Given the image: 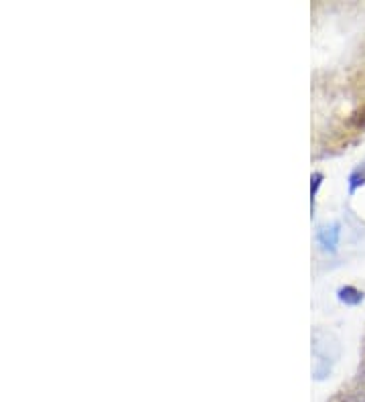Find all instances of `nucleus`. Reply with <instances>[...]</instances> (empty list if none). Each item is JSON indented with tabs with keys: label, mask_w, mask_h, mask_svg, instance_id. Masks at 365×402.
<instances>
[{
	"label": "nucleus",
	"mask_w": 365,
	"mask_h": 402,
	"mask_svg": "<svg viewBox=\"0 0 365 402\" xmlns=\"http://www.w3.org/2000/svg\"><path fill=\"white\" fill-rule=\"evenodd\" d=\"M317 240H319V244L323 246V250L335 252V250H337V244H339V226L333 223V226L319 228V232H317Z\"/></svg>",
	"instance_id": "obj_1"
},
{
	"label": "nucleus",
	"mask_w": 365,
	"mask_h": 402,
	"mask_svg": "<svg viewBox=\"0 0 365 402\" xmlns=\"http://www.w3.org/2000/svg\"><path fill=\"white\" fill-rule=\"evenodd\" d=\"M337 297H339V301L345 303V305H359V303L364 301V293H362L359 289L351 286V284L341 286V289L337 291Z\"/></svg>",
	"instance_id": "obj_2"
},
{
	"label": "nucleus",
	"mask_w": 365,
	"mask_h": 402,
	"mask_svg": "<svg viewBox=\"0 0 365 402\" xmlns=\"http://www.w3.org/2000/svg\"><path fill=\"white\" fill-rule=\"evenodd\" d=\"M365 183V165L357 167L351 175H349V193H355L357 187H362Z\"/></svg>",
	"instance_id": "obj_3"
},
{
	"label": "nucleus",
	"mask_w": 365,
	"mask_h": 402,
	"mask_svg": "<svg viewBox=\"0 0 365 402\" xmlns=\"http://www.w3.org/2000/svg\"><path fill=\"white\" fill-rule=\"evenodd\" d=\"M349 124H351L353 128H357V130H365V104L351 114Z\"/></svg>",
	"instance_id": "obj_4"
},
{
	"label": "nucleus",
	"mask_w": 365,
	"mask_h": 402,
	"mask_svg": "<svg viewBox=\"0 0 365 402\" xmlns=\"http://www.w3.org/2000/svg\"><path fill=\"white\" fill-rule=\"evenodd\" d=\"M321 183H323V173H313V177H310V200L313 201L317 197V191H319Z\"/></svg>",
	"instance_id": "obj_5"
},
{
	"label": "nucleus",
	"mask_w": 365,
	"mask_h": 402,
	"mask_svg": "<svg viewBox=\"0 0 365 402\" xmlns=\"http://www.w3.org/2000/svg\"><path fill=\"white\" fill-rule=\"evenodd\" d=\"M343 402H365V390H357V392H351L347 396H341Z\"/></svg>",
	"instance_id": "obj_6"
}]
</instances>
